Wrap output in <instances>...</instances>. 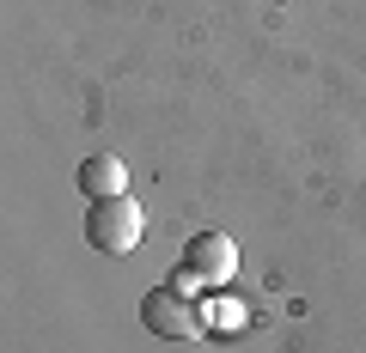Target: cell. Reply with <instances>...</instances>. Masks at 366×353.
Wrapping results in <instances>:
<instances>
[{
    "label": "cell",
    "mask_w": 366,
    "mask_h": 353,
    "mask_svg": "<svg viewBox=\"0 0 366 353\" xmlns=\"http://www.w3.org/2000/svg\"><path fill=\"white\" fill-rule=\"evenodd\" d=\"M147 232V213L134 208L129 195H110V201H92L86 208V244L104 250V256H129Z\"/></svg>",
    "instance_id": "obj_1"
},
{
    "label": "cell",
    "mask_w": 366,
    "mask_h": 353,
    "mask_svg": "<svg viewBox=\"0 0 366 353\" xmlns=\"http://www.w3.org/2000/svg\"><path fill=\"white\" fill-rule=\"evenodd\" d=\"M141 323L153 329V335H165V341H196L202 329H208L202 323V305H189L177 287H153L147 292L141 299Z\"/></svg>",
    "instance_id": "obj_2"
},
{
    "label": "cell",
    "mask_w": 366,
    "mask_h": 353,
    "mask_svg": "<svg viewBox=\"0 0 366 353\" xmlns=\"http://www.w3.org/2000/svg\"><path fill=\"white\" fill-rule=\"evenodd\" d=\"M183 268L202 275V287H208V292H220L226 280L238 275V244L220 232V225H208V232H196L189 244H183Z\"/></svg>",
    "instance_id": "obj_3"
},
{
    "label": "cell",
    "mask_w": 366,
    "mask_h": 353,
    "mask_svg": "<svg viewBox=\"0 0 366 353\" xmlns=\"http://www.w3.org/2000/svg\"><path fill=\"white\" fill-rule=\"evenodd\" d=\"M74 183H79L86 201H110V195H129V170H122L117 153H92V158H79Z\"/></svg>",
    "instance_id": "obj_4"
},
{
    "label": "cell",
    "mask_w": 366,
    "mask_h": 353,
    "mask_svg": "<svg viewBox=\"0 0 366 353\" xmlns=\"http://www.w3.org/2000/svg\"><path fill=\"white\" fill-rule=\"evenodd\" d=\"M202 323H208V329H220V335H238V329H244V305L214 299V305H202Z\"/></svg>",
    "instance_id": "obj_5"
}]
</instances>
